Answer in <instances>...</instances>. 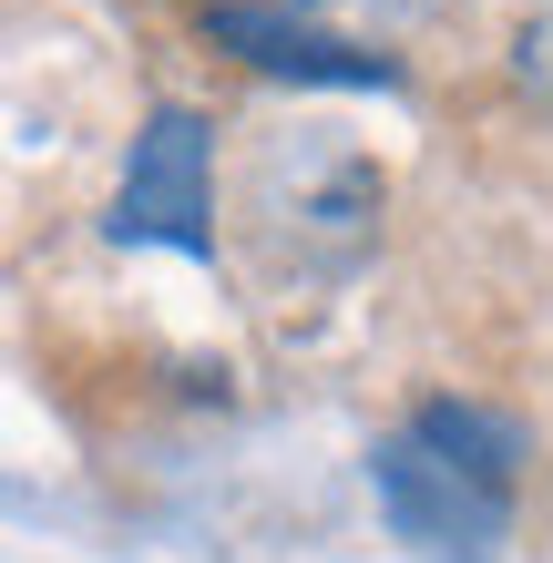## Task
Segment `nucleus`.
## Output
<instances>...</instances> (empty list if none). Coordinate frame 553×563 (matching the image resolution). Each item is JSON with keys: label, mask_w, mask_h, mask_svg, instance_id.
<instances>
[{"label": "nucleus", "mask_w": 553, "mask_h": 563, "mask_svg": "<svg viewBox=\"0 0 553 563\" xmlns=\"http://www.w3.org/2000/svg\"><path fill=\"white\" fill-rule=\"evenodd\" d=\"M523 420L482 410V400H420L379 441L369 482L389 533L431 563H493L512 533V492H523Z\"/></svg>", "instance_id": "f257e3e1"}, {"label": "nucleus", "mask_w": 553, "mask_h": 563, "mask_svg": "<svg viewBox=\"0 0 553 563\" xmlns=\"http://www.w3.org/2000/svg\"><path fill=\"white\" fill-rule=\"evenodd\" d=\"M246 225L267 246V267L298 277H339L360 267L379 236V164L329 134V123H298V134H267L246 164Z\"/></svg>", "instance_id": "f03ea898"}, {"label": "nucleus", "mask_w": 553, "mask_h": 563, "mask_svg": "<svg viewBox=\"0 0 553 563\" xmlns=\"http://www.w3.org/2000/svg\"><path fill=\"white\" fill-rule=\"evenodd\" d=\"M215 134L195 123L185 103L144 113L134 164H123V195H113V236L123 246H175V256H215Z\"/></svg>", "instance_id": "7ed1b4c3"}, {"label": "nucleus", "mask_w": 553, "mask_h": 563, "mask_svg": "<svg viewBox=\"0 0 553 563\" xmlns=\"http://www.w3.org/2000/svg\"><path fill=\"white\" fill-rule=\"evenodd\" d=\"M206 31L236 62H256V73H277V82H349V92H400V62L369 52V42H349V31L329 21H298V11H277V0H215Z\"/></svg>", "instance_id": "20e7f679"}, {"label": "nucleus", "mask_w": 553, "mask_h": 563, "mask_svg": "<svg viewBox=\"0 0 553 563\" xmlns=\"http://www.w3.org/2000/svg\"><path fill=\"white\" fill-rule=\"evenodd\" d=\"M512 73L553 103V0H533V11H523V31H512Z\"/></svg>", "instance_id": "39448f33"}, {"label": "nucleus", "mask_w": 553, "mask_h": 563, "mask_svg": "<svg viewBox=\"0 0 553 563\" xmlns=\"http://www.w3.org/2000/svg\"><path fill=\"white\" fill-rule=\"evenodd\" d=\"M329 11H369V21H420V11H441V0H329Z\"/></svg>", "instance_id": "423d86ee"}]
</instances>
